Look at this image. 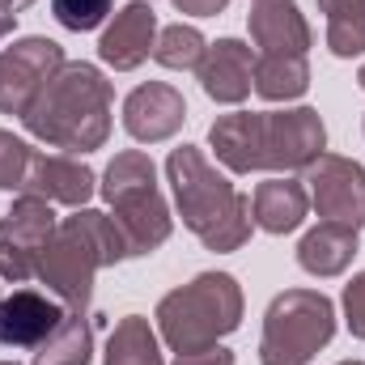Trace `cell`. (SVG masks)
<instances>
[{
    "mask_svg": "<svg viewBox=\"0 0 365 365\" xmlns=\"http://www.w3.org/2000/svg\"><path fill=\"white\" fill-rule=\"evenodd\" d=\"M110 106L115 90L98 64L64 60V68L43 86L34 106L21 115L26 132L64 153H93L110 136Z\"/></svg>",
    "mask_w": 365,
    "mask_h": 365,
    "instance_id": "cell-1",
    "label": "cell"
},
{
    "mask_svg": "<svg viewBox=\"0 0 365 365\" xmlns=\"http://www.w3.org/2000/svg\"><path fill=\"white\" fill-rule=\"evenodd\" d=\"M166 182L175 191V208H179L182 225L217 255L238 251L251 238V200L225 179L204 149L179 145L166 158Z\"/></svg>",
    "mask_w": 365,
    "mask_h": 365,
    "instance_id": "cell-2",
    "label": "cell"
},
{
    "mask_svg": "<svg viewBox=\"0 0 365 365\" xmlns=\"http://www.w3.org/2000/svg\"><path fill=\"white\" fill-rule=\"evenodd\" d=\"M128 259V242L115 225L110 212L98 208H73L43 247L38 259V280L68 306V310H90L93 276L110 264Z\"/></svg>",
    "mask_w": 365,
    "mask_h": 365,
    "instance_id": "cell-3",
    "label": "cell"
},
{
    "mask_svg": "<svg viewBox=\"0 0 365 365\" xmlns=\"http://www.w3.org/2000/svg\"><path fill=\"white\" fill-rule=\"evenodd\" d=\"M98 191L110 204V217H115V225L128 242V259L153 255L170 238L175 217H170L166 195L158 191V166H153L149 153H140V149L115 153L110 166L102 170Z\"/></svg>",
    "mask_w": 365,
    "mask_h": 365,
    "instance_id": "cell-4",
    "label": "cell"
},
{
    "mask_svg": "<svg viewBox=\"0 0 365 365\" xmlns=\"http://www.w3.org/2000/svg\"><path fill=\"white\" fill-rule=\"evenodd\" d=\"M153 323L175 353L221 344L242 323V284L230 272H200L158 302Z\"/></svg>",
    "mask_w": 365,
    "mask_h": 365,
    "instance_id": "cell-5",
    "label": "cell"
},
{
    "mask_svg": "<svg viewBox=\"0 0 365 365\" xmlns=\"http://www.w3.org/2000/svg\"><path fill=\"white\" fill-rule=\"evenodd\" d=\"M336 336V306L319 289H284L264 314L259 365H306Z\"/></svg>",
    "mask_w": 365,
    "mask_h": 365,
    "instance_id": "cell-6",
    "label": "cell"
},
{
    "mask_svg": "<svg viewBox=\"0 0 365 365\" xmlns=\"http://www.w3.org/2000/svg\"><path fill=\"white\" fill-rule=\"evenodd\" d=\"M56 208L38 195H17L13 208L0 217V280L9 284H26L30 276H38L43 247L56 234Z\"/></svg>",
    "mask_w": 365,
    "mask_h": 365,
    "instance_id": "cell-7",
    "label": "cell"
},
{
    "mask_svg": "<svg viewBox=\"0 0 365 365\" xmlns=\"http://www.w3.org/2000/svg\"><path fill=\"white\" fill-rule=\"evenodd\" d=\"M64 68V47L43 34H26L0 51V115H26L43 86Z\"/></svg>",
    "mask_w": 365,
    "mask_h": 365,
    "instance_id": "cell-8",
    "label": "cell"
},
{
    "mask_svg": "<svg viewBox=\"0 0 365 365\" xmlns=\"http://www.w3.org/2000/svg\"><path fill=\"white\" fill-rule=\"evenodd\" d=\"M327 153V128L314 106L264 110V170H306Z\"/></svg>",
    "mask_w": 365,
    "mask_h": 365,
    "instance_id": "cell-9",
    "label": "cell"
},
{
    "mask_svg": "<svg viewBox=\"0 0 365 365\" xmlns=\"http://www.w3.org/2000/svg\"><path fill=\"white\" fill-rule=\"evenodd\" d=\"M306 195L323 221L361 230L365 225V166L340 153H323L306 166Z\"/></svg>",
    "mask_w": 365,
    "mask_h": 365,
    "instance_id": "cell-10",
    "label": "cell"
},
{
    "mask_svg": "<svg viewBox=\"0 0 365 365\" xmlns=\"http://www.w3.org/2000/svg\"><path fill=\"white\" fill-rule=\"evenodd\" d=\"M187 119V102L170 81H145L123 98V128L140 145L170 140Z\"/></svg>",
    "mask_w": 365,
    "mask_h": 365,
    "instance_id": "cell-11",
    "label": "cell"
},
{
    "mask_svg": "<svg viewBox=\"0 0 365 365\" xmlns=\"http://www.w3.org/2000/svg\"><path fill=\"white\" fill-rule=\"evenodd\" d=\"M195 77H200V90L221 106L247 102V93L255 90V51H251V43H242V38L208 43Z\"/></svg>",
    "mask_w": 365,
    "mask_h": 365,
    "instance_id": "cell-12",
    "label": "cell"
},
{
    "mask_svg": "<svg viewBox=\"0 0 365 365\" xmlns=\"http://www.w3.org/2000/svg\"><path fill=\"white\" fill-rule=\"evenodd\" d=\"M158 43V13L149 0H132L115 13V21L102 30L98 38V56L102 64H110L115 73H132L153 56Z\"/></svg>",
    "mask_w": 365,
    "mask_h": 365,
    "instance_id": "cell-13",
    "label": "cell"
},
{
    "mask_svg": "<svg viewBox=\"0 0 365 365\" xmlns=\"http://www.w3.org/2000/svg\"><path fill=\"white\" fill-rule=\"evenodd\" d=\"M26 195H38L47 204H64V208H86L98 191V179L86 162L64 158V153H30L26 166Z\"/></svg>",
    "mask_w": 365,
    "mask_h": 365,
    "instance_id": "cell-14",
    "label": "cell"
},
{
    "mask_svg": "<svg viewBox=\"0 0 365 365\" xmlns=\"http://www.w3.org/2000/svg\"><path fill=\"white\" fill-rule=\"evenodd\" d=\"M64 310L56 297L38 293V289H13L9 297H0V344L4 349H38L56 327H60Z\"/></svg>",
    "mask_w": 365,
    "mask_h": 365,
    "instance_id": "cell-15",
    "label": "cell"
},
{
    "mask_svg": "<svg viewBox=\"0 0 365 365\" xmlns=\"http://www.w3.org/2000/svg\"><path fill=\"white\" fill-rule=\"evenodd\" d=\"M208 145L217 149V162L234 175L264 170V110H234L221 115L208 128Z\"/></svg>",
    "mask_w": 365,
    "mask_h": 365,
    "instance_id": "cell-16",
    "label": "cell"
},
{
    "mask_svg": "<svg viewBox=\"0 0 365 365\" xmlns=\"http://www.w3.org/2000/svg\"><path fill=\"white\" fill-rule=\"evenodd\" d=\"M251 38L255 47L264 51H293V56H306L314 34L297 9V0H255L251 9Z\"/></svg>",
    "mask_w": 365,
    "mask_h": 365,
    "instance_id": "cell-17",
    "label": "cell"
},
{
    "mask_svg": "<svg viewBox=\"0 0 365 365\" xmlns=\"http://www.w3.org/2000/svg\"><path fill=\"white\" fill-rule=\"evenodd\" d=\"M310 212V195H306V182L289 179V175H272L255 187L251 195V221L264 230V234H293Z\"/></svg>",
    "mask_w": 365,
    "mask_h": 365,
    "instance_id": "cell-18",
    "label": "cell"
},
{
    "mask_svg": "<svg viewBox=\"0 0 365 365\" xmlns=\"http://www.w3.org/2000/svg\"><path fill=\"white\" fill-rule=\"evenodd\" d=\"M357 251H361L357 230L336 225V221H319V225L297 242V264H302V272L327 280V276L349 272V264L357 259Z\"/></svg>",
    "mask_w": 365,
    "mask_h": 365,
    "instance_id": "cell-19",
    "label": "cell"
},
{
    "mask_svg": "<svg viewBox=\"0 0 365 365\" xmlns=\"http://www.w3.org/2000/svg\"><path fill=\"white\" fill-rule=\"evenodd\" d=\"M310 90V64L293 51H264L255 56V93L268 102H297Z\"/></svg>",
    "mask_w": 365,
    "mask_h": 365,
    "instance_id": "cell-20",
    "label": "cell"
},
{
    "mask_svg": "<svg viewBox=\"0 0 365 365\" xmlns=\"http://www.w3.org/2000/svg\"><path fill=\"white\" fill-rule=\"evenodd\" d=\"M102 365H166L162 361V336L145 314H128L115 323Z\"/></svg>",
    "mask_w": 365,
    "mask_h": 365,
    "instance_id": "cell-21",
    "label": "cell"
},
{
    "mask_svg": "<svg viewBox=\"0 0 365 365\" xmlns=\"http://www.w3.org/2000/svg\"><path fill=\"white\" fill-rule=\"evenodd\" d=\"M93 357V323L86 310H68L60 327L34 349L30 365H90Z\"/></svg>",
    "mask_w": 365,
    "mask_h": 365,
    "instance_id": "cell-22",
    "label": "cell"
},
{
    "mask_svg": "<svg viewBox=\"0 0 365 365\" xmlns=\"http://www.w3.org/2000/svg\"><path fill=\"white\" fill-rule=\"evenodd\" d=\"M204 51H208V38H204L195 26H182V21L158 30V43H153V60H158L162 68H175V73L200 68Z\"/></svg>",
    "mask_w": 365,
    "mask_h": 365,
    "instance_id": "cell-23",
    "label": "cell"
},
{
    "mask_svg": "<svg viewBox=\"0 0 365 365\" xmlns=\"http://www.w3.org/2000/svg\"><path fill=\"white\" fill-rule=\"evenodd\" d=\"M327 47L340 60L365 51V0H344L327 13Z\"/></svg>",
    "mask_w": 365,
    "mask_h": 365,
    "instance_id": "cell-24",
    "label": "cell"
},
{
    "mask_svg": "<svg viewBox=\"0 0 365 365\" xmlns=\"http://www.w3.org/2000/svg\"><path fill=\"white\" fill-rule=\"evenodd\" d=\"M110 4L115 0H51V17L73 30V34H86V30H98L106 17H110Z\"/></svg>",
    "mask_w": 365,
    "mask_h": 365,
    "instance_id": "cell-25",
    "label": "cell"
},
{
    "mask_svg": "<svg viewBox=\"0 0 365 365\" xmlns=\"http://www.w3.org/2000/svg\"><path fill=\"white\" fill-rule=\"evenodd\" d=\"M30 145L21 140V136H13V132H4L0 128V191H21V182H26V166H30Z\"/></svg>",
    "mask_w": 365,
    "mask_h": 365,
    "instance_id": "cell-26",
    "label": "cell"
},
{
    "mask_svg": "<svg viewBox=\"0 0 365 365\" xmlns=\"http://www.w3.org/2000/svg\"><path fill=\"white\" fill-rule=\"evenodd\" d=\"M344 323L357 340H365V272H357L344 284Z\"/></svg>",
    "mask_w": 365,
    "mask_h": 365,
    "instance_id": "cell-27",
    "label": "cell"
},
{
    "mask_svg": "<svg viewBox=\"0 0 365 365\" xmlns=\"http://www.w3.org/2000/svg\"><path fill=\"white\" fill-rule=\"evenodd\" d=\"M170 365H234V353L225 344H204V349H187V353H175Z\"/></svg>",
    "mask_w": 365,
    "mask_h": 365,
    "instance_id": "cell-28",
    "label": "cell"
},
{
    "mask_svg": "<svg viewBox=\"0 0 365 365\" xmlns=\"http://www.w3.org/2000/svg\"><path fill=\"white\" fill-rule=\"evenodd\" d=\"M225 4L230 0H175V9L187 17H217V13H225Z\"/></svg>",
    "mask_w": 365,
    "mask_h": 365,
    "instance_id": "cell-29",
    "label": "cell"
},
{
    "mask_svg": "<svg viewBox=\"0 0 365 365\" xmlns=\"http://www.w3.org/2000/svg\"><path fill=\"white\" fill-rule=\"evenodd\" d=\"M30 4H34V0H0V13H13V17H17V13L30 9Z\"/></svg>",
    "mask_w": 365,
    "mask_h": 365,
    "instance_id": "cell-30",
    "label": "cell"
},
{
    "mask_svg": "<svg viewBox=\"0 0 365 365\" xmlns=\"http://www.w3.org/2000/svg\"><path fill=\"white\" fill-rule=\"evenodd\" d=\"M13 26H17V17H13V13H0V43L13 34Z\"/></svg>",
    "mask_w": 365,
    "mask_h": 365,
    "instance_id": "cell-31",
    "label": "cell"
},
{
    "mask_svg": "<svg viewBox=\"0 0 365 365\" xmlns=\"http://www.w3.org/2000/svg\"><path fill=\"white\" fill-rule=\"evenodd\" d=\"M336 4H344V0H319V9H323V13H331Z\"/></svg>",
    "mask_w": 365,
    "mask_h": 365,
    "instance_id": "cell-32",
    "label": "cell"
},
{
    "mask_svg": "<svg viewBox=\"0 0 365 365\" xmlns=\"http://www.w3.org/2000/svg\"><path fill=\"white\" fill-rule=\"evenodd\" d=\"M357 86H361V90H365V64H361V68H357Z\"/></svg>",
    "mask_w": 365,
    "mask_h": 365,
    "instance_id": "cell-33",
    "label": "cell"
},
{
    "mask_svg": "<svg viewBox=\"0 0 365 365\" xmlns=\"http://www.w3.org/2000/svg\"><path fill=\"white\" fill-rule=\"evenodd\" d=\"M340 365H365V361H340Z\"/></svg>",
    "mask_w": 365,
    "mask_h": 365,
    "instance_id": "cell-34",
    "label": "cell"
},
{
    "mask_svg": "<svg viewBox=\"0 0 365 365\" xmlns=\"http://www.w3.org/2000/svg\"><path fill=\"white\" fill-rule=\"evenodd\" d=\"M0 365H17V361H0Z\"/></svg>",
    "mask_w": 365,
    "mask_h": 365,
    "instance_id": "cell-35",
    "label": "cell"
}]
</instances>
